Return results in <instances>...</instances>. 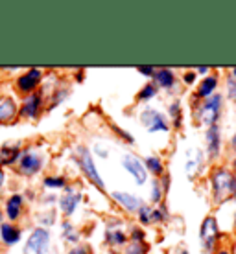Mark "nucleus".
Listing matches in <instances>:
<instances>
[{"instance_id":"9b49d317","label":"nucleus","mask_w":236,"mask_h":254,"mask_svg":"<svg viewBox=\"0 0 236 254\" xmlns=\"http://www.w3.org/2000/svg\"><path fill=\"white\" fill-rule=\"evenodd\" d=\"M43 79V72L39 68H30L17 79V89L20 94H33V90L39 87V83Z\"/></svg>"},{"instance_id":"4c0bfd02","label":"nucleus","mask_w":236,"mask_h":254,"mask_svg":"<svg viewBox=\"0 0 236 254\" xmlns=\"http://www.w3.org/2000/svg\"><path fill=\"white\" fill-rule=\"evenodd\" d=\"M160 181V185H162V190H164V193L168 191V188H170V175L168 173H164L162 175V179H159Z\"/></svg>"},{"instance_id":"c756f323","label":"nucleus","mask_w":236,"mask_h":254,"mask_svg":"<svg viewBox=\"0 0 236 254\" xmlns=\"http://www.w3.org/2000/svg\"><path fill=\"white\" fill-rule=\"evenodd\" d=\"M152 208H154V206L142 204L141 208H139V212H137V216H139V221H141L144 227L152 225Z\"/></svg>"},{"instance_id":"412c9836","label":"nucleus","mask_w":236,"mask_h":254,"mask_svg":"<svg viewBox=\"0 0 236 254\" xmlns=\"http://www.w3.org/2000/svg\"><path fill=\"white\" fill-rule=\"evenodd\" d=\"M168 120H170V126H173L175 129L183 127V111H181V102L179 100H173L168 105Z\"/></svg>"},{"instance_id":"4be33fe9","label":"nucleus","mask_w":236,"mask_h":254,"mask_svg":"<svg viewBox=\"0 0 236 254\" xmlns=\"http://www.w3.org/2000/svg\"><path fill=\"white\" fill-rule=\"evenodd\" d=\"M17 115V105L11 98H2L0 100V124L2 122H9Z\"/></svg>"},{"instance_id":"4468645a","label":"nucleus","mask_w":236,"mask_h":254,"mask_svg":"<svg viewBox=\"0 0 236 254\" xmlns=\"http://www.w3.org/2000/svg\"><path fill=\"white\" fill-rule=\"evenodd\" d=\"M129 238L128 234L122 230V221H113L107 223V229H105V243L109 247H122V245H128Z\"/></svg>"},{"instance_id":"7ed1b4c3","label":"nucleus","mask_w":236,"mask_h":254,"mask_svg":"<svg viewBox=\"0 0 236 254\" xmlns=\"http://www.w3.org/2000/svg\"><path fill=\"white\" fill-rule=\"evenodd\" d=\"M74 160L78 162V166H79L81 173L85 175V179L89 181L90 185H94L98 190L105 193V183H103V179L100 177V173H98L94 157H92V153H90L89 147H87V146H78L76 153H74Z\"/></svg>"},{"instance_id":"ea45409f","label":"nucleus","mask_w":236,"mask_h":254,"mask_svg":"<svg viewBox=\"0 0 236 254\" xmlns=\"http://www.w3.org/2000/svg\"><path fill=\"white\" fill-rule=\"evenodd\" d=\"M211 66H198V68H196V72H198V74H209V72H211Z\"/></svg>"},{"instance_id":"1a4fd4ad","label":"nucleus","mask_w":236,"mask_h":254,"mask_svg":"<svg viewBox=\"0 0 236 254\" xmlns=\"http://www.w3.org/2000/svg\"><path fill=\"white\" fill-rule=\"evenodd\" d=\"M43 168V157L35 151H30L26 149L24 153H20L19 157V172L26 177H32L35 173L41 172Z\"/></svg>"},{"instance_id":"2f4dec72","label":"nucleus","mask_w":236,"mask_h":254,"mask_svg":"<svg viewBox=\"0 0 236 254\" xmlns=\"http://www.w3.org/2000/svg\"><path fill=\"white\" fill-rule=\"evenodd\" d=\"M144 238H146V232L139 227H133L131 229V238H129V242H144Z\"/></svg>"},{"instance_id":"cd10ccee","label":"nucleus","mask_w":236,"mask_h":254,"mask_svg":"<svg viewBox=\"0 0 236 254\" xmlns=\"http://www.w3.org/2000/svg\"><path fill=\"white\" fill-rule=\"evenodd\" d=\"M43 185L50 190H61V188H67V179L63 175H50L43 181Z\"/></svg>"},{"instance_id":"423d86ee","label":"nucleus","mask_w":236,"mask_h":254,"mask_svg":"<svg viewBox=\"0 0 236 254\" xmlns=\"http://www.w3.org/2000/svg\"><path fill=\"white\" fill-rule=\"evenodd\" d=\"M122 168L133 177V181L139 186L146 185L148 170H146V166H144V160H142L141 157H137L135 153H126V155L122 157Z\"/></svg>"},{"instance_id":"a878e982","label":"nucleus","mask_w":236,"mask_h":254,"mask_svg":"<svg viewBox=\"0 0 236 254\" xmlns=\"http://www.w3.org/2000/svg\"><path fill=\"white\" fill-rule=\"evenodd\" d=\"M150 245L146 242H129L122 254H148Z\"/></svg>"},{"instance_id":"aec40b11","label":"nucleus","mask_w":236,"mask_h":254,"mask_svg":"<svg viewBox=\"0 0 236 254\" xmlns=\"http://www.w3.org/2000/svg\"><path fill=\"white\" fill-rule=\"evenodd\" d=\"M22 203H24V199H22V195H19V193H13V195L7 199V203H6V216L9 217L11 221L19 219L20 212H22Z\"/></svg>"},{"instance_id":"79ce46f5","label":"nucleus","mask_w":236,"mask_h":254,"mask_svg":"<svg viewBox=\"0 0 236 254\" xmlns=\"http://www.w3.org/2000/svg\"><path fill=\"white\" fill-rule=\"evenodd\" d=\"M4 179H6V175H4L2 168H0V188H2V185H4Z\"/></svg>"},{"instance_id":"6ab92c4d","label":"nucleus","mask_w":236,"mask_h":254,"mask_svg":"<svg viewBox=\"0 0 236 254\" xmlns=\"http://www.w3.org/2000/svg\"><path fill=\"white\" fill-rule=\"evenodd\" d=\"M144 166H146L148 173H152L155 179H159L164 175V162H162V159L160 157H157V155H148V157H144Z\"/></svg>"},{"instance_id":"5701e85b","label":"nucleus","mask_w":236,"mask_h":254,"mask_svg":"<svg viewBox=\"0 0 236 254\" xmlns=\"http://www.w3.org/2000/svg\"><path fill=\"white\" fill-rule=\"evenodd\" d=\"M170 219V210L166 206V203L155 204L152 208V225H162Z\"/></svg>"},{"instance_id":"ddd939ff","label":"nucleus","mask_w":236,"mask_h":254,"mask_svg":"<svg viewBox=\"0 0 236 254\" xmlns=\"http://www.w3.org/2000/svg\"><path fill=\"white\" fill-rule=\"evenodd\" d=\"M81 191L74 190L72 186H67L65 188V193L59 197V208L67 217H71L74 212H76L78 204L81 203Z\"/></svg>"},{"instance_id":"c03bdc74","label":"nucleus","mask_w":236,"mask_h":254,"mask_svg":"<svg viewBox=\"0 0 236 254\" xmlns=\"http://www.w3.org/2000/svg\"><path fill=\"white\" fill-rule=\"evenodd\" d=\"M231 76H233V77H235V79H236V66H235V68H233V70H231Z\"/></svg>"},{"instance_id":"f03ea898","label":"nucleus","mask_w":236,"mask_h":254,"mask_svg":"<svg viewBox=\"0 0 236 254\" xmlns=\"http://www.w3.org/2000/svg\"><path fill=\"white\" fill-rule=\"evenodd\" d=\"M211 188L212 203L222 204L227 199H233V186H235V173L225 166H214L211 170Z\"/></svg>"},{"instance_id":"f8f14e48","label":"nucleus","mask_w":236,"mask_h":254,"mask_svg":"<svg viewBox=\"0 0 236 254\" xmlns=\"http://www.w3.org/2000/svg\"><path fill=\"white\" fill-rule=\"evenodd\" d=\"M111 199L115 201L120 208H124L126 212H131V214H137L139 208L142 206V201L139 197L135 195V193H129V191H124V190H115L111 191Z\"/></svg>"},{"instance_id":"473e14b6","label":"nucleus","mask_w":236,"mask_h":254,"mask_svg":"<svg viewBox=\"0 0 236 254\" xmlns=\"http://www.w3.org/2000/svg\"><path fill=\"white\" fill-rule=\"evenodd\" d=\"M196 79H198V72H196V70H186L185 74H183V83H185V85H188V87H190V85H194V83H196Z\"/></svg>"},{"instance_id":"c9c22d12","label":"nucleus","mask_w":236,"mask_h":254,"mask_svg":"<svg viewBox=\"0 0 236 254\" xmlns=\"http://www.w3.org/2000/svg\"><path fill=\"white\" fill-rule=\"evenodd\" d=\"M113 129H115L116 133H118V136H120V138L126 140L128 144H135V138H133V136H131V134H129V133H126L124 129H120V127H115V126H113Z\"/></svg>"},{"instance_id":"bb28decb","label":"nucleus","mask_w":236,"mask_h":254,"mask_svg":"<svg viewBox=\"0 0 236 254\" xmlns=\"http://www.w3.org/2000/svg\"><path fill=\"white\" fill-rule=\"evenodd\" d=\"M162 197H164V190H162V185H160L159 179H154L152 181V193H150V201L154 204L162 203Z\"/></svg>"},{"instance_id":"393cba45","label":"nucleus","mask_w":236,"mask_h":254,"mask_svg":"<svg viewBox=\"0 0 236 254\" xmlns=\"http://www.w3.org/2000/svg\"><path fill=\"white\" fill-rule=\"evenodd\" d=\"M157 92H159V89L155 87L154 81L146 83V85L139 90V94H137V102H150L152 98H155V96H157Z\"/></svg>"},{"instance_id":"dca6fc26","label":"nucleus","mask_w":236,"mask_h":254,"mask_svg":"<svg viewBox=\"0 0 236 254\" xmlns=\"http://www.w3.org/2000/svg\"><path fill=\"white\" fill-rule=\"evenodd\" d=\"M154 83L157 89L172 90L173 87H175V83H177V76H175L173 70L168 68V66H157V72H155V76H154Z\"/></svg>"},{"instance_id":"6e6552de","label":"nucleus","mask_w":236,"mask_h":254,"mask_svg":"<svg viewBox=\"0 0 236 254\" xmlns=\"http://www.w3.org/2000/svg\"><path fill=\"white\" fill-rule=\"evenodd\" d=\"M205 146H207V159L218 160L222 155V129L220 126L207 127L205 131Z\"/></svg>"},{"instance_id":"72a5a7b5","label":"nucleus","mask_w":236,"mask_h":254,"mask_svg":"<svg viewBox=\"0 0 236 254\" xmlns=\"http://www.w3.org/2000/svg\"><path fill=\"white\" fill-rule=\"evenodd\" d=\"M137 70H139V72H141L142 76L152 77V79H154L155 72H157V66H137Z\"/></svg>"},{"instance_id":"e433bc0d","label":"nucleus","mask_w":236,"mask_h":254,"mask_svg":"<svg viewBox=\"0 0 236 254\" xmlns=\"http://www.w3.org/2000/svg\"><path fill=\"white\" fill-rule=\"evenodd\" d=\"M94 151L102 157V159H107L109 157V149H107V146H102V144H96L94 146Z\"/></svg>"},{"instance_id":"58836bf2","label":"nucleus","mask_w":236,"mask_h":254,"mask_svg":"<svg viewBox=\"0 0 236 254\" xmlns=\"http://www.w3.org/2000/svg\"><path fill=\"white\" fill-rule=\"evenodd\" d=\"M229 147H231V151L236 155V131H235V134H233V136H231V140H229Z\"/></svg>"},{"instance_id":"37998d69","label":"nucleus","mask_w":236,"mask_h":254,"mask_svg":"<svg viewBox=\"0 0 236 254\" xmlns=\"http://www.w3.org/2000/svg\"><path fill=\"white\" fill-rule=\"evenodd\" d=\"M233 199L236 201V175H235V186H233Z\"/></svg>"},{"instance_id":"f704fd0d","label":"nucleus","mask_w":236,"mask_h":254,"mask_svg":"<svg viewBox=\"0 0 236 254\" xmlns=\"http://www.w3.org/2000/svg\"><path fill=\"white\" fill-rule=\"evenodd\" d=\"M67 254H92V249L89 245H78V247L71 249Z\"/></svg>"},{"instance_id":"20e7f679","label":"nucleus","mask_w":236,"mask_h":254,"mask_svg":"<svg viewBox=\"0 0 236 254\" xmlns=\"http://www.w3.org/2000/svg\"><path fill=\"white\" fill-rule=\"evenodd\" d=\"M222 234L218 227V219L214 216H205L199 227V245L205 254H214L220 245Z\"/></svg>"},{"instance_id":"de8ad7c7","label":"nucleus","mask_w":236,"mask_h":254,"mask_svg":"<svg viewBox=\"0 0 236 254\" xmlns=\"http://www.w3.org/2000/svg\"><path fill=\"white\" fill-rule=\"evenodd\" d=\"M177 254H188V253H186V251H179Z\"/></svg>"},{"instance_id":"9d476101","label":"nucleus","mask_w":236,"mask_h":254,"mask_svg":"<svg viewBox=\"0 0 236 254\" xmlns=\"http://www.w3.org/2000/svg\"><path fill=\"white\" fill-rule=\"evenodd\" d=\"M203 162H205V153L199 147H190L186 151V162H185L186 177L190 179V181L198 177V173L203 170Z\"/></svg>"},{"instance_id":"49530a36","label":"nucleus","mask_w":236,"mask_h":254,"mask_svg":"<svg viewBox=\"0 0 236 254\" xmlns=\"http://www.w3.org/2000/svg\"><path fill=\"white\" fill-rule=\"evenodd\" d=\"M233 225H235V230H236V212H235V216H233Z\"/></svg>"},{"instance_id":"c85d7f7f","label":"nucleus","mask_w":236,"mask_h":254,"mask_svg":"<svg viewBox=\"0 0 236 254\" xmlns=\"http://www.w3.org/2000/svg\"><path fill=\"white\" fill-rule=\"evenodd\" d=\"M63 236H65V240H67V242H71V243L79 242V232H78V230L74 229V225L69 223V221L63 223Z\"/></svg>"},{"instance_id":"a19ab883","label":"nucleus","mask_w":236,"mask_h":254,"mask_svg":"<svg viewBox=\"0 0 236 254\" xmlns=\"http://www.w3.org/2000/svg\"><path fill=\"white\" fill-rule=\"evenodd\" d=\"M214 254H231V249L220 247V249H216V253H214Z\"/></svg>"},{"instance_id":"f257e3e1","label":"nucleus","mask_w":236,"mask_h":254,"mask_svg":"<svg viewBox=\"0 0 236 254\" xmlns=\"http://www.w3.org/2000/svg\"><path fill=\"white\" fill-rule=\"evenodd\" d=\"M224 100H225L224 96L216 92V94H212L211 98H207V100L194 102L192 113H194L196 124L203 127L218 126V122L222 118V113H224Z\"/></svg>"},{"instance_id":"f3484780","label":"nucleus","mask_w":236,"mask_h":254,"mask_svg":"<svg viewBox=\"0 0 236 254\" xmlns=\"http://www.w3.org/2000/svg\"><path fill=\"white\" fill-rule=\"evenodd\" d=\"M41 107H43V96L39 92H33L24 100L22 103V109H20V115L26 116V118H37L39 113H41Z\"/></svg>"},{"instance_id":"39448f33","label":"nucleus","mask_w":236,"mask_h":254,"mask_svg":"<svg viewBox=\"0 0 236 254\" xmlns=\"http://www.w3.org/2000/svg\"><path fill=\"white\" fill-rule=\"evenodd\" d=\"M139 120H141V126L146 129L148 133H168L170 131V120H168V116L162 115L159 109H154V107H146L142 109L141 116H139Z\"/></svg>"},{"instance_id":"7c9ffc66","label":"nucleus","mask_w":236,"mask_h":254,"mask_svg":"<svg viewBox=\"0 0 236 254\" xmlns=\"http://www.w3.org/2000/svg\"><path fill=\"white\" fill-rule=\"evenodd\" d=\"M225 90H227V96H229L233 102H236V79L233 76L225 77Z\"/></svg>"},{"instance_id":"b1692460","label":"nucleus","mask_w":236,"mask_h":254,"mask_svg":"<svg viewBox=\"0 0 236 254\" xmlns=\"http://www.w3.org/2000/svg\"><path fill=\"white\" fill-rule=\"evenodd\" d=\"M20 151L19 147H2L0 149V166L13 164L15 160H19Z\"/></svg>"},{"instance_id":"a18cd8bd","label":"nucleus","mask_w":236,"mask_h":254,"mask_svg":"<svg viewBox=\"0 0 236 254\" xmlns=\"http://www.w3.org/2000/svg\"><path fill=\"white\" fill-rule=\"evenodd\" d=\"M233 170H235V175H236V159H233Z\"/></svg>"},{"instance_id":"2eb2a0df","label":"nucleus","mask_w":236,"mask_h":254,"mask_svg":"<svg viewBox=\"0 0 236 254\" xmlns=\"http://www.w3.org/2000/svg\"><path fill=\"white\" fill-rule=\"evenodd\" d=\"M220 85V77L216 74H209L201 79V83L198 85L196 89V94H194V100H207L211 98L212 94H216V89Z\"/></svg>"},{"instance_id":"0eeeda50","label":"nucleus","mask_w":236,"mask_h":254,"mask_svg":"<svg viewBox=\"0 0 236 254\" xmlns=\"http://www.w3.org/2000/svg\"><path fill=\"white\" fill-rule=\"evenodd\" d=\"M50 245V232L45 227H37L32 230L24 245V254H46Z\"/></svg>"},{"instance_id":"a211bd4d","label":"nucleus","mask_w":236,"mask_h":254,"mask_svg":"<svg viewBox=\"0 0 236 254\" xmlns=\"http://www.w3.org/2000/svg\"><path fill=\"white\" fill-rule=\"evenodd\" d=\"M20 236H22V232H20L19 227H15L11 223H2L0 225V238L6 245H15L20 240Z\"/></svg>"}]
</instances>
